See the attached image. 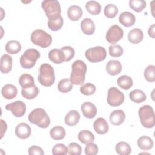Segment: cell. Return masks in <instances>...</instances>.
Returning a JSON list of instances; mask_svg holds the SVG:
<instances>
[{"mask_svg": "<svg viewBox=\"0 0 155 155\" xmlns=\"http://www.w3.org/2000/svg\"><path fill=\"white\" fill-rule=\"evenodd\" d=\"M82 153L81 147L77 143L71 142L67 147V153L70 155H80Z\"/></svg>", "mask_w": 155, "mask_h": 155, "instance_id": "cell-43", "label": "cell"}, {"mask_svg": "<svg viewBox=\"0 0 155 155\" xmlns=\"http://www.w3.org/2000/svg\"><path fill=\"white\" fill-rule=\"evenodd\" d=\"M125 119V114L123 110H114L110 115V121L114 125L122 124Z\"/></svg>", "mask_w": 155, "mask_h": 155, "instance_id": "cell-18", "label": "cell"}, {"mask_svg": "<svg viewBox=\"0 0 155 155\" xmlns=\"http://www.w3.org/2000/svg\"><path fill=\"white\" fill-rule=\"evenodd\" d=\"M154 29H155V25L154 24H152L148 28V35L151 37L152 38H155V32H154Z\"/></svg>", "mask_w": 155, "mask_h": 155, "instance_id": "cell-47", "label": "cell"}, {"mask_svg": "<svg viewBox=\"0 0 155 155\" xmlns=\"http://www.w3.org/2000/svg\"><path fill=\"white\" fill-rule=\"evenodd\" d=\"M94 134L89 130H82L78 134L79 140L84 144L93 142L94 140Z\"/></svg>", "mask_w": 155, "mask_h": 155, "instance_id": "cell-30", "label": "cell"}, {"mask_svg": "<svg viewBox=\"0 0 155 155\" xmlns=\"http://www.w3.org/2000/svg\"><path fill=\"white\" fill-rule=\"evenodd\" d=\"M81 28L82 32L87 35H91L95 31V25L90 18H84L81 22Z\"/></svg>", "mask_w": 155, "mask_h": 155, "instance_id": "cell-21", "label": "cell"}, {"mask_svg": "<svg viewBox=\"0 0 155 155\" xmlns=\"http://www.w3.org/2000/svg\"><path fill=\"white\" fill-rule=\"evenodd\" d=\"M18 93L16 87L12 84H6L1 89L2 96L7 99H12L15 98Z\"/></svg>", "mask_w": 155, "mask_h": 155, "instance_id": "cell-20", "label": "cell"}, {"mask_svg": "<svg viewBox=\"0 0 155 155\" xmlns=\"http://www.w3.org/2000/svg\"><path fill=\"white\" fill-rule=\"evenodd\" d=\"M143 39V31L138 28H134L131 30L128 35V39L132 44H138Z\"/></svg>", "mask_w": 155, "mask_h": 155, "instance_id": "cell-22", "label": "cell"}, {"mask_svg": "<svg viewBox=\"0 0 155 155\" xmlns=\"http://www.w3.org/2000/svg\"><path fill=\"white\" fill-rule=\"evenodd\" d=\"M80 119V114L76 110H70L65 116V122L68 126L76 125Z\"/></svg>", "mask_w": 155, "mask_h": 155, "instance_id": "cell-23", "label": "cell"}, {"mask_svg": "<svg viewBox=\"0 0 155 155\" xmlns=\"http://www.w3.org/2000/svg\"><path fill=\"white\" fill-rule=\"evenodd\" d=\"M116 153L120 155H129L131 152L130 145L125 142H119L115 146Z\"/></svg>", "mask_w": 155, "mask_h": 155, "instance_id": "cell-33", "label": "cell"}, {"mask_svg": "<svg viewBox=\"0 0 155 155\" xmlns=\"http://www.w3.org/2000/svg\"><path fill=\"white\" fill-rule=\"evenodd\" d=\"M12 58L10 55L3 54L1 58V72L4 74L9 73L12 68Z\"/></svg>", "mask_w": 155, "mask_h": 155, "instance_id": "cell-17", "label": "cell"}, {"mask_svg": "<svg viewBox=\"0 0 155 155\" xmlns=\"http://www.w3.org/2000/svg\"><path fill=\"white\" fill-rule=\"evenodd\" d=\"M38 80L44 87L51 86L55 81L53 67L48 64H42L39 67V74Z\"/></svg>", "mask_w": 155, "mask_h": 155, "instance_id": "cell-3", "label": "cell"}, {"mask_svg": "<svg viewBox=\"0 0 155 155\" xmlns=\"http://www.w3.org/2000/svg\"><path fill=\"white\" fill-rule=\"evenodd\" d=\"M30 39L34 44L40 46L42 48L49 47L52 42L51 36L41 29L34 30L31 34Z\"/></svg>", "mask_w": 155, "mask_h": 155, "instance_id": "cell-6", "label": "cell"}, {"mask_svg": "<svg viewBox=\"0 0 155 155\" xmlns=\"http://www.w3.org/2000/svg\"><path fill=\"white\" fill-rule=\"evenodd\" d=\"M94 131L99 134H104L108 132L109 127L108 122L102 117L97 118L93 124Z\"/></svg>", "mask_w": 155, "mask_h": 155, "instance_id": "cell-16", "label": "cell"}, {"mask_svg": "<svg viewBox=\"0 0 155 155\" xmlns=\"http://www.w3.org/2000/svg\"><path fill=\"white\" fill-rule=\"evenodd\" d=\"M73 88V84L68 79H61L58 84V90L63 93H66L70 91Z\"/></svg>", "mask_w": 155, "mask_h": 155, "instance_id": "cell-35", "label": "cell"}, {"mask_svg": "<svg viewBox=\"0 0 155 155\" xmlns=\"http://www.w3.org/2000/svg\"><path fill=\"white\" fill-rule=\"evenodd\" d=\"M28 153L30 155H43L44 154L43 150L40 147L35 145L31 146L28 148Z\"/></svg>", "mask_w": 155, "mask_h": 155, "instance_id": "cell-46", "label": "cell"}, {"mask_svg": "<svg viewBox=\"0 0 155 155\" xmlns=\"http://www.w3.org/2000/svg\"><path fill=\"white\" fill-rule=\"evenodd\" d=\"M1 125H2V128H1V131H2V133H1V139L2 138L3 136H4V133H5L6 130H7V124L6 123L2 120V119H1Z\"/></svg>", "mask_w": 155, "mask_h": 155, "instance_id": "cell-48", "label": "cell"}, {"mask_svg": "<svg viewBox=\"0 0 155 155\" xmlns=\"http://www.w3.org/2000/svg\"><path fill=\"white\" fill-rule=\"evenodd\" d=\"M144 77L145 79L150 82L155 81V67L150 65L147 67L144 71Z\"/></svg>", "mask_w": 155, "mask_h": 155, "instance_id": "cell-39", "label": "cell"}, {"mask_svg": "<svg viewBox=\"0 0 155 155\" xmlns=\"http://www.w3.org/2000/svg\"><path fill=\"white\" fill-rule=\"evenodd\" d=\"M106 71L111 76H115L119 74L122 71L121 63L117 60L109 61L106 65Z\"/></svg>", "mask_w": 155, "mask_h": 155, "instance_id": "cell-15", "label": "cell"}, {"mask_svg": "<svg viewBox=\"0 0 155 155\" xmlns=\"http://www.w3.org/2000/svg\"><path fill=\"white\" fill-rule=\"evenodd\" d=\"M124 94L116 87L109 88L107 95V103L112 107H118L123 104Z\"/></svg>", "mask_w": 155, "mask_h": 155, "instance_id": "cell-9", "label": "cell"}, {"mask_svg": "<svg viewBox=\"0 0 155 155\" xmlns=\"http://www.w3.org/2000/svg\"><path fill=\"white\" fill-rule=\"evenodd\" d=\"M124 36V31L117 25L111 26L108 30L105 38L107 41L111 44H116L120 41Z\"/></svg>", "mask_w": 155, "mask_h": 155, "instance_id": "cell-10", "label": "cell"}, {"mask_svg": "<svg viewBox=\"0 0 155 155\" xmlns=\"http://www.w3.org/2000/svg\"><path fill=\"white\" fill-rule=\"evenodd\" d=\"M68 18L72 21H78L82 16V8L78 5H71L68 7L67 12Z\"/></svg>", "mask_w": 155, "mask_h": 155, "instance_id": "cell-19", "label": "cell"}, {"mask_svg": "<svg viewBox=\"0 0 155 155\" xmlns=\"http://www.w3.org/2000/svg\"><path fill=\"white\" fill-rule=\"evenodd\" d=\"M40 57V53L36 49L30 48L25 51L20 58V64L24 68H31Z\"/></svg>", "mask_w": 155, "mask_h": 155, "instance_id": "cell-7", "label": "cell"}, {"mask_svg": "<svg viewBox=\"0 0 155 155\" xmlns=\"http://www.w3.org/2000/svg\"><path fill=\"white\" fill-rule=\"evenodd\" d=\"M38 93L39 89L36 85L31 88H22L21 90V94L22 96L27 99H33L35 98Z\"/></svg>", "mask_w": 155, "mask_h": 155, "instance_id": "cell-34", "label": "cell"}, {"mask_svg": "<svg viewBox=\"0 0 155 155\" xmlns=\"http://www.w3.org/2000/svg\"><path fill=\"white\" fill-rule=\"evenodd\" d=\"M28 119L31 124L42 128H47L50 124V119L46 111L41 108L34 109L28 116Z\"/></svg>", "mask_w": 155, "mask_h": 155, "instance_id": "cell-2", "label": "cell"}, {"mask_svg": "<svg viewBox=\"0 0 155 155\" xmlns=\"http://www.w3.org/2000/svg\"><path fill=\"white\" fill-rule=\"evenodd\" d=\"M31 133V128L27 123L21 122L16 127L15 134L19 139H25L29 137Z\"/></svg>", "mask_w": 155, "mask_h": 155, "instance_id": "cell-12", "label": "cell"}, {"mask_svg": "<svg viewBox=\"0 0 155 155\" xmlns=\"http://www.w3.org/2000/svg\"><path fill=\"white\" fill-rule=\"evenodd\" d=\"M61 50L64 56V62L70 61L75 54L74 48L70 46H64L61 48Z\"/></svg>", "mask_w": 155, "mask_h": 155, "instance_id": "cell-41", "label": "cell"}, {"mask_svg": "<svg viewBox=\"0 0 155 155\" xmlns=\"http://www.w3.org/2000/svg\"><path fill=\"white\" fill-rule=\"evenodd\" d=\"M137 143L139 148L144 151L151 149L154 145L152 139L147 136H140L138 139Z\"/></svg>", "mask_w": 155, "mask_h": 155, "instance_id": "cell-24", "label": "cell"}, {"mask_svg": "<svg viewBox=\"0 0 155 155\" xmlns=\"http://www.w3.org/2000/svg\"><path fill=\"white\" fill-rule=\"evenodd\" d=\"M87 65L82 60L75 61L71 65V72L70 74V81L73 84L81 85L85 80L87 72Z\"/></svg>", "mask_w": 155, "mask_h": 155, "instance_id": "cell-1", "label": "cell"}, {"mask_svg": "<svg viewBox=\"0 0 155 155\" xmlns=\"http://www.w3.org/2000/svg\"><path fill=\"white\" fill-rule=\"evenodd\" d=\"M129 5L132 10L139 13L146 7V2L143 0H130Z\"/></svg>", "mask_w": 155, "mask_h": 155, "instance_id": "cell-37", "label": "cell"}, {"mask_svg": "<svg viewBox=\"0 0 155 155\" xmlns=\"http://www.w3.org/2000/svg\"><path fill=\"white\" fill-rule=\"evenodd\" d=\"M98 147L96 144L91 142L87 144L85 148V153L87 155H96L98 153Z\"/></svg>", "mask_w": 155, "mask_h": 155, "instance_id": "cell-45", "label": "cell"}, {"mask_svg": "<svg viewBox=\"0 0 155 155\" xmlns=\"http://www.w3.org/2000/svg\"><path fill=\"white\" fill-rule=\"evenodd\" d=\"M118 13V8L113 4H107L104 8V15L108 18H114Z\"/></svg>", "mask_w": 155, "mask_h": 155, "instance_id": "cell-38", "label": "cell"}, {"mask_svg": "<svg viewBox=\"0 0 155 155\" xmlns=\"http://www.w3.org/2000/svg\"><path fill=\"white\" fill-rule=\"evenodd\" d=\"M5 48L8 53L11 54H17L21 50V45L18 41L11 40L7 42Z\"/></svg>", "mask_w": 155, "mask_h": 155, "instance_id": "cell-29", "label": "cell"}, {"mask_svg": "<svg viewBox=\"0 0 155 155\" xmlns=\"http://www.w3.org/2000/svg\"><path fill=\"white\" fill-rule=\"evenodd\" d=\"M117 85L124 90H128L133 86L132 79L127 75H122L118 78L117 80Z\"/></svg>", "mask_w": 155, "mask_h": 155, "instance_id": "cell-32", "label": "cell"}, {"mask_svg": "<svg viewBox=\"0 0 155 155\" xmlns=\"http://www.w3.org/2000/svg\"><path fill=\"white\" fill-rule=\"evenodd\" d=\"M52 153L54 155H65L67 154V148L62 143H57L52 148Z\"/></svg>", "mask_w": 155, "mask_h": 155, "instance_id": "cell-44", "label": "cell"}, {"mask_svg": "<svg viewBox=\"0 0 155 155\" xmlns=\"http://www.w3.org/2000/svg\"><path fill=\"white\" fill-rule=\"evenodd\" d=\"M140 121L143 127L147 128L154 127L155 124V117L153 108L148 105L142 106L138 111Z\"/></svg>", "mask_w": 155, "mask_h": 155, "instance_id": "cell-4", "label": "cell"}, {"mask_svg": "<svg viewBox=\"0 0 155 155\" xmlns=\"http://www.w3.org/2000/svg\"><path fill=\"white\" fill-rule=\"evenodd\" d=\"M87 10L93 15H99L101 10V5L96 1H89L85 4Z\"/></svg>", "mask_w": 155, "mask_h": 155, "instance_id": "cell-31", "label": "cell"}, {"mask_svg": "<svg viewBox=\"0 0 155 155\" xmlns=\"http://www.w3.org/2000/svg\"><path fill=\"white\" fill-rule=\"evenodd\" d=\"M108 50L110 55L113 57H120L124 53L122 47L118 44L111 45L108 48Z\"/></svg>", "mask_w": 155, "mask_h": 155, "instance_id": "cell-42", "label": "cell"}, {"mask_svg": "<svg viewBox=\"0 0 155 155\" xmlns=\"http://www.w3.org/2000/svg\"><path fill=\"white\" fill-rule=\"evenodd\" d=\"M64 24V20L62 17L61 16L58 18L54 19H48L47 24L48 28L52 31H58L60 30Z\"/></svg>", "mask_w": 155, "mask_h": 155, "instance_id": "cell-36", "label": "cell"}, {"mask_svg": "<svg viewBox=\"0 0 155 155\" xmlns=\"http://www.w3.org/2000/svg\"><path fill=\"white\" fill-rule=\"evenodd\" d=\"M48 58L53 63L59 64L64 62V56L62 51L58 49H52L48 53Z\"/></svg>", "mask_w": 155, "mask_h": 155, "instance_id": "cell-25", "label": "cell"}, {"mask_svg": "<svg viewBox=\"0 0 155 155\" xmlns=\"http://www.w3.org/2000/svg\"><path fill=\"white\" fill-rule=\"evenodd\" d=\"M129 97L131 101L137 104L144 102L147 98L145 93L142 90L139 89L131 91L129 94Z\"/></svg>", "mask_w": 155, "mask_h": 155, "instance_id": "cell-28", "label": "cell"}, {"mask_svg": "<svg viewBox=\"0 0 155 155\" xmlns=\"http://www.w3.org/2000/svg\"><path fill=\"white\" fill-rule=\"evenodd\" d=\"M65 130L61 126H55L50 130V135L55 140L63 139L65 136Z\"/></svg>", "mask_w": 155, "mask_h": 155, "instance_id": "cell-27", "label": "cell"}, {"mask_svg": "<svg viewBox=\"0 0 155 155\" xmlns=\"http://www.w3.org/2000/svg\"><path fill=\"white\" fill-rule=\"evenodd\" d=\"M81 111L84 116L88 119L94 118L97 113L96 106L90 102H85L81 105Z\"/></svg>", "mask_w": 155, "mask_h": 155, "instance_id": "cell-13", "label": "cell"}, {"mask_svg": "<svg viewBox=\"0 0 155 155\" xmlns=\"http://www.w3.org/2000/svg\"><path fill=\"white\" fill-rule=\"evenodd\" d=\"M85 56L91 62H99L105 60L107 56V51L104 47L97 46L87 50Z\"/></svg>", "mask_w": 155, "mask_h": 155, "instance_id": "cell-8", "label": "cell"}, {"mask_svg": "<svg viewBox=\"0 0 155 155\" xmlns=\"http://www.w3.org/2000/svg\"><path fill=\"white\" fill-rule=\"evenodd\" d=\"M5 109L11 111L15 117H20L25 114L26 111V105L25 103L21 101H16L7 104Z\"/></svg>", "mask_w": 155, "mask_h": 155, "instance_id": "cell-11", "label": "cell"}, {"mask_svg": "<svg viewBox=\"0 0 155 155\" xmlns=\"http://www.w3.org/2000/svg\"><path fill=\"white\" fill-rule=\"evenodd\" d=\"M119 22L124 27H129L133 26L136 21L134 15L130 12H124L119 17Z\"/></svg>", "mask_w": 155, "mask_h": 155, "instance_id": "cell-14", "label": "cell"}, {"mask_svg": "<svg viewBox=\"0 0 155 155\" xmlns=\"http://www.w3.org/2000/svg\"><path fill=\"white\" fill-rule=\"evenodd\" d=\"M80 91L84 95H92L96 91V87L91 83H85L80 87Z\"/></svg>", "mask_w": 155, "mask_h": 155, "instance_id": "cell-40", "label": "cell"}, {"mask_svg": "<svg viewBox=\"0 0 155 155\" xmlns=\"http://www.w3.org/2000/svg\"><path fill=\"white\" fill-rule=\"evenodd\" d=\"M19 84L22 88H28L35 86V82L33 76L29 74H23L19 79Z\"/></svg>", "mask_w": 155, "mask_h": 155, "instance_id": "cell-26", "label": "cell"}, {"mask_svg": "<svg viewBox=\"0 0 155 155\" xmlns=\"http://www.w3.org/2000/svg\"><path fill=\"white\" fill-rule=\"evenodd\" d=\"M48 19H54L61 16V8L59 2L56 0H44L41 4Z\"/></svg>", "mask_w": 155, "mask_h": 155, "instance_id": "cell-5", "label": "cell"}]
</instances>
